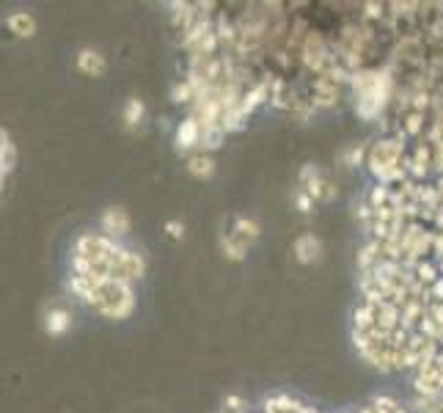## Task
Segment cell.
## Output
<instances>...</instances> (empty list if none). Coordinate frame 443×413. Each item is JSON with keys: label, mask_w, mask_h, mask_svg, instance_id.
I'll use <instances>...</instances> for the list:
<instances>
[{"label": "cell", "mask_w": 443, "mask_h": 413, "mask_svg": "<svg viewBox=\"0 0 443 413\" xmlns=\"http://www.w3.org/2000/svg\"><path fill=\"white\" fill-rule=\"evenodd\" d=\"M8 28L17 34V36H31L34 34V17L31 14H11L8 17Z\"/></svg>", "instance_id": "obj_2"}, {"label": "cell", "mask_w": 443, "mask_h": 413, "mask_svg": "<svg viewBox=\"0 0 443 413\" xmlns=\"http://www.w3.org/2000/svg\"><path fill=\"white\" fill-rule=\"evenodd\" d=\"M140 113H143V105H140L138 99H133V102H130V108H127V122L135 124V119H140Z\"/></svg>", "instance_id": "obj_7"}, {"label": "cell", "mask_w": 443, "mask_h": 413, "mask_svg": "<svg viewBox=\"0 0 443 413\" xmlns=\"http://www.w3.org/2000/svg\"><path fill=\"white\" fill-rule=\"evenodd\" d=\"M190 171L198 174V177H201V174L207 177V174L212 171V160H210V157H193V160H190Z\"/></svg>", "instance_id": "obj_4"}, {"label": "cell", "mask_w": 443, "mask_h": 413, "mask_svg": "<svg viewBox=\"0 0 443 413\" xmlns=\"http://www.w3.org/2000/svg\"><path fill=\"white\" fill-rule=\"evenodd\" d=\"M50 320L52 322H47V328H50L52 333H58V331H64V328H66V314H64V312H55Z\"/></svg>", "instance_id": "obj_5"}, {"label": "cell", "mask_w": 443, "mask_h": 413, "mask_svg": "<svg viewBox=\"0 0 443 413\" xmlns=\"http://www.w3.org/2000/svg\"><path fill=\"white\" fill-rule=\"evenodd\" d=\"M11 163H14V149H11L8 140H3V171H8Z\"/></svg>", "instance_id": "obj_6"}, {"label": "cell", "mask_w": 443, "mask_h": 413, "mask_svg": "<svg viewBox=\"0 0 443 413\" xmlns=\"http://www.w3.org/2000/svg\"><path fill=\"white\" fill-rule=\"evenodd\" d=\"M193 138H196V124H193V122H187V127H184V130H179V143H182V140H187V146H190V140H193Z\"/></svg>", "instance_id": "obj_8"}, {"label": "cell", "mask_w": 443, "mask_h": 413, "mask_svg": "<svg viewBox=\"0 0 443 413\" xmlns=\"http://www.w3.org/2000/svg\"><path fill=\"white\" fill-rule=\"evenodd\" d=\"M116 226H119L122 234H124L127 226H130V224H127V215H124L122 210H110V212L105 215V229L110 231V234H116Z\"/></svg>", "instance_id": "obj_3"}, {"label": "cell", "mask_w": 443, "mask_h": 413, "mask_svg": "<svg viewBox=\"0 0 443 413\" xmlns=\"http://www.w3.org/2000/svg\"><path fill=\"white\" fill-rule=\"evenodd\" d=\"M78 66H80L86 75H102V72H105L102 55H96V52H91V50H83V52L78 55Z\"/></svg>", "instance_id": "obj_1"}]
</instances>
